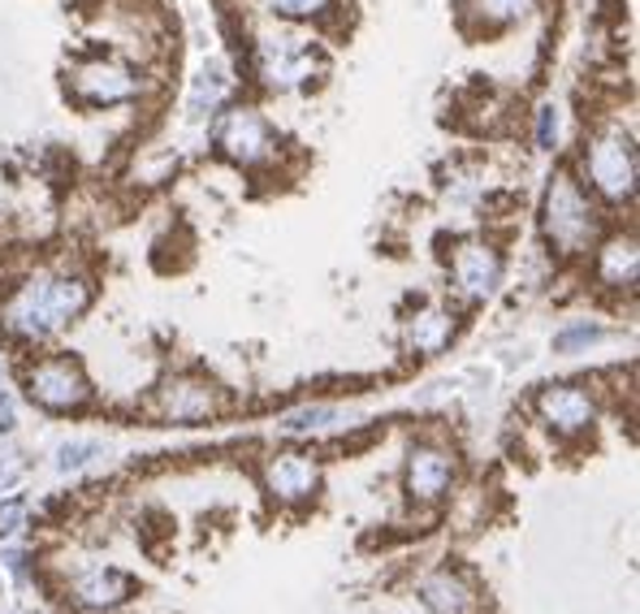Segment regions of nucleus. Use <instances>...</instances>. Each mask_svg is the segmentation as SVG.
<instances>
[{
  "label": "nucleus",
  "instance_id": "1",
  "mask_svg": "<svg viewBox=\"0 0 640 614\" xmlns=\"http://www.w3.org/2000/svg\"><path fill=\"white\" fill-rule=\"evenodd\" d=\"M92 308V286L83 277H31L13 290V299L0 308V325L17 342H48L65 325H74Z\"/></svg>",
  "mask_w": 640,
  "mask_h": 614
},
{
  "label": "nucleus",
  "instance_id": "2",
  "mask_svg": "<svg viewBox=\"0 0 640 614\" xmlns=\"http://www.w3.org/2000/svg\"><path fill=\"white\" fill-rule=\"evenodd\" d=\"M541 234L558 255H580L589 246H597L602 234V213L589 200V191L580 186V178L571 169H554L541 195Z\"/></svg>",
  "mask_w": 640,
  "mask_h": 614
},
{
  "label": "nucleus",
  "instance_id": "3",
  "mask_svg": "<svg viewBox=\"0 0 640 614\" xmlns=\"http://www.w3.org/2000/svg\"><path fill=\"white\" fill-rule=\"evenodd\" d=\"M637 173H640V160H637V139L632 130L624 125H602L589 147H584V178L589 186L611 200V204H628L637 195Z\"/></svg>",
  "mask_w": 640,
  "mask_h": 614
},
{
  "label": "nucleus",
  "instance_id": "4",
  "mask_svg": "<svg viewBox=\"0 0 640 614\" xmlns=\"http://www.w3.org/2000/svg\"><path fill=\"white\" fill-rule=\"evenodd\" d=\"M208 134H213V147L230 165H243V169H256V165H264L277 152V139H273L268 122L259 118L256 109H247V105H221L213 113Z\"/></svg>",
  "mask_w": 640,
  "mask_h": 614
},
{
  "label": "nucleus",
  "instance_id": "5",
  "mask_svg": "<svg viewBox=\"0 0 640 614\" xmlns=\"http://www.w3.org/2000/svg\"><path fill=\"white\" fill-rule=\"evenodd\" d=\"M256 70L259 83L268 92H299L316 79L321 61L312 52V44L294 31H281V35H259L256 44Z\"/></svg>",
  "mask_w": 640,
  "mask_h": 614
},
{
  "label": "nucleus",
  "instance_id": "6",
  "mask_svg": "<svg viewBox=\"0 0 640 614\" xmlns=\"http://www.w3.org/2000/svg\"><path fill=\"white\" fill-rule=\"evenodd\" d=\"M26 394L44 411H79L92 402V381L74 356H44L26 369Z\"/></svg>",
  "mask_w": 640,
  "mask_h": 614
},
{
  "label": "nucleus",
  "instance_id": "7",
  "mask_svg": "<svg viewBox=\"0 0 640 614\" xmlns=\"http://www.w3.org/2000/svg\"><path fill=\"white\" fill-rule=\"evenodd\" d=\"M226 407L221 389L204 376H169L152 394V416L165 424H204Z\"/></svg>",
  "mask_w": 640,
  "mask_h": 614
},
{
  "label": "nucleus",
  "instance_id": "8",
  "mask_svg": "<svg viewBox=\"0 0 640 614\" xmlns=\"http://www.w3.org/2000/svg\"><path fill=\"white\" fill-rule=\"evenodd\" d=\"M70 96L87 109H113L138 96V79L109 57H87V61H74L70 70Z\"/></svg>",
  "mask_w": 640,
  "mask_h": 614
},
{
  "label": "nucleus",
  "instance_id": "9",
  "mask_svg": "<svg viewBox=\"0 0 640 614\" xmlns=\"http://www.w3.org/2000/svg\"><path fill=\"white\" fill-rule=\"evenodd\" d=\"M450 281L468 303H485L503 286V255L485 243H459L450 251Z\"/></svg>",
  "mask_w": 640,
  "mask_h": 614
},
{
  "label": "nucleus",
  "instance_id": "10",
  "mask_svg": "<svg viewBox=\"0 0 640 614\" xmlns=\"http://www.w3.org/2000/svg\"><path fill=\"white\" fill-rule=\"evenodd\" d=\"M536 416L563 433V437H576L584 429H593L597 420V398L584 389V385H545L536 394Z\"/></svg>",
  "mask_w": 640,
  "mask_h": 614
},
{
  "label": "nucleus",
  "instance_id": "11",
  "mask_svg": "<svg viewBox=\"0 0 640 614\" xmlns=\"http://www.w3.org/2000/svg\"><path fill=\"white\" fill-rule=\"evenodd\" d=\"M459 477V463L450 450L442 446H411L407 455V472H402V485L411 493V502H442L450 485Z\"/></svg>",
  "mask_w": 640,
  "mask_h": 614
},
{
  "label": "nucleus",
  "instance_id": "12",
  "mask_svg": "<svg viewBox=\"0 0 640 614\" xmlns=\"http://www.w3.org/2000/svg\"><path fill=\"white\" fill-rule=\"evenodd\" d=\"M130 593H134V585L118 567H92V571L74 576V585H70V598L92 614H109L118 606H126Z\"/></svg>",
  "mask_w": 640,
  "mask_h": 614
},
{
  "label": "nucleus",
  "instance_id": "13",
  "mask_svg": "<svg viewBox=\"0 0 640 614\" xmlns=\"http://www.w3.org/2000/svg\"><path fill=\"white\" fill-rule=\"evenodd\" d=\"M264 485L268 493L277 497V502H307V497H316L321 490V463H312V459H303V455H281V459H273L268 468H264Z\"/></svg>",
  "mask_w": 640,
  "mask_h": 614
},
{
  "label": "nucleus",
  "instance_id": "14",
  "mask_svg": "<svg viewBox=\"0 0 640 614\" xmlns=\"http://www.w3.org/2000/svg\"><path fill=\"white\" fill-rule=\"evenodd\" d=\"M415 598L424 602L428 614H476V593L463 576L455 571H428L415 585Z\"/></svg>",
  "mask_w": 640,
  "mask_h": 614
},
{
  "label": "nucleus",
  "instance_id": "15",
  "mask_svg": "<svg viewBox=\"0 0 640 614\" xmlns=\"http://www.w3.org/2000/svg\"><path fill=\"white\" fill-rule=\"evenodd\" d=\"M640 277V251L632 234H615L597 251V281L611 290H632Z\"/></svg>",
  "mask_w": 640,
  "mask_h": 614
},
{
  "label": "nucleus",
  "instance_id": "16",
  "mask_svg": "<svg viewBox=\"0 0 640 614\" xmlns=\"http://www.w3.org/2000/svg\"><path fill=\"white\" fill-rule=\"evenodd\" d=\"M450 338H455V316L442 312V308H428V312H420V316L407 325V342H411V351H420V356L446 351Z\"/></svg>",
  "mask_w": 640,
  "mask_h": 614
},
{
  "label": "nucleus",
  "instance_id": "17",
  "mask_svg": "<svg viewBox=\"0 0 640 614\" xmlns=\"http://www.w3.org/2000/svg\"><path fill=\"white\" fill-rule=\"evenodd\" d=\"M230 74L226 65H208L200 79H195V92H191V113H217L226 100H230Z\"/></svg>",
  "mask_w": 640,
  "mask_h": 614
},
{
  "label": "nucleus",
  "instance_id": "18",
  "mask_svg": "<svg viewBox=\"0 0 640 614\" xmlns=\"http://www.w3.org/2000/svg\"><path fill=\"white\" fill-rule=\"evenodd\" d=\"M536 0H468V13L481 22V26H515L523 17H532Z\"/></svg>",
  "mask_w": 640,
  "mask_h": 614
},
{
  "label": "nucleus",
  "instance_id": "19",
  "mask_svg": "<svg viewBox=\"0 0 640 614\" xmlns=\"http://www.w3.org/2000/svg\"><path fill=\"white\" fill-rule=\"evenodd\" d=\"M338 407H329V402H307V407H294L286 420H281V433H290V437H303V433H325L329 424H338Z\"/></svg>",
  "mask_w": 640,
  "mask_h": 614
},
{
  "label": "nucleus",
  "instance_id": "20",
  "mask_svg": "<svg viewBox=\"0 0 640 614\" xmlns=\"http://www.w3.org/2000/svg\"><path fill=\"white\" fill-rule=\"evenodd\" d=\"M259 4L286 22H316L334 9V0H259Z\"/></svg>",
  "mask_w": 640,
  "mask_h": 614
},
{
  "label": "nucleus",
  "instance_id": "21",
  "mask_svg": "<svg viewBox=\"0 0 640 614\" xmlns=\"http://www.w3.org/2000/svg\"><path fill=\"white\" fill-rule=\"evenodd\" d=\"M100 459V442H65L61 450H57V472H83L87 463H96Z\"/></svg>",
  "mask_w": 640,
  "mask_h": 614
},
{
  "label": "nucleus",
  "instance_id": "22",
  "mask_svg": "<svg viewBox=\"0 0 640 614\" xmlns=\"http://www.w3.org/2000/svg\"><path fill=\"white\" fill-rule=\"evenodd\" d=\"M593 342H602V325H567L563 334H554V351H563V356H576Z\"/></svg>",
  "mask_w": 640,
  "mask_h": 614
},
{
  "label": "nucleus",
  "instance_id": "23",
  "mask_svg": "<svg viewBox=\"0 0 640 614\" xmlns=\"http://www.w3.org/2000/svg\"><path fill=\"white\" fill-rule=\"evenodd\" d=\"M26 515H31L26 497H4V502H0V537H13V532H22Z\"/></svg>",
  "mask_w": 640,
  "mask_h": 614
},
{
  "label": "nucleus",
  "instance_id": "24",
  "mask_svg": "<svg viewBox=\"0 0 640 614\" xmlns=\"http://www.w3.org/2000/svg\"><path fill=\"white\" fill-rule=\"evenodd\" d=\"M536 147H558V109L554 105H545L541 113H536Z\"/></svg>",
  "mask_w": 640,
  "mask_h": 614
},
{
  "label": "nucleus",
  "instance_id": "25",
  "mask_svg": "<svg viewBox=\"0 0 640 614\" xmlns=\"http://www.w3.org/2000/svg\"><path fill=\"white\" fill-rule=\"evenodd\" d=\"M22 472H26L22 455H17V450H0V493L13 490V485L22 481Z\"/></svg>",
  "mask_w": 640,
  "mask_h": 614
},
{
  "label": "nucleus",
  "instance_id": "26",
  "mask_svg": "<svg viewBox=\"0 0 640 614\" xmlns=\"http://www.w3.org/2000/svg\"><path fill=\"white\" fill-rule=\"evenodd\" d=\"M13 429H17V402H13V394L0 385V437L13 433Z\"/></svg>",
  "mask_w": 640,
  "mask_h": 614
},
{
  "label": "nucleus",
  "instance_id": "27",
  "mask_svg": "<svg viewBox=\"0 0 640 614\" xmlns=\"http://www.w3.org/2000/svg\"><path fill=\"white\" fill-rule=\"evenodd\" d=\"M0 558H4V567H9V576H13L17 585H22V580H26V554H22V550H4Z\"/></svg>",
  "mask_w": 640,
  "mask_h": 614
}]
</instances>
